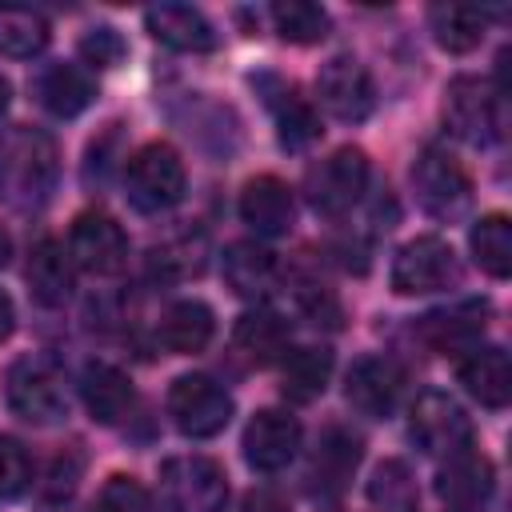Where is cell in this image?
Wrapping results in <instances>:
<instances>
[{
    "label": "cell",
    "mask_w": 512,
    "mask_h": 512,
    "mask_svg": "<svg viewBox=\"0 0 512 512\" xmlns=\"http://www.w3.org/2000/svg\"><path fill=\"white\" fill-rule=\"evenodd\" d=\"M296 304H300V312H304L312 324L340 328V304H336V296H332L328 288H320V284H300V288H296Z\"/></svg>",
    "instance_id": "8d00e7d4"
},
{
    "label": "cell",
    "mask_w": 512,
    "mask_h": 512,
    "mask_svg": "<svg viewBox=\"0 0 512 512\" xmlns=\"http://www.w3.org/2000/svg\"><path fill=\"white\" fill-rule=\"evenodd\" d=\"M72 280H76V264L68 256V248L60 240H40L28 256V288L40 304L56 308L72 296Z\"/></svg>",
    "instance_id": "603a6c76"
},
{
    "label": "cell",
    "mask_w": 512,
    "mask_h": 512,
    "mask_svg": "<svg viewBox=\"0 0 512 512\" xmlns=\"http://www.w3.org/2000/svg\"><path fill=\"white\" fill-rule=\"evenodd\" d=\"M316 96L328 116L344 124H360L376 108V84L372 72L356 56H332L316 76Z\"/></svg>",
    "instance_id": "8fae6325"
},
{
    "label": "cell",
    "mask_w": 512,
    "mask_h": 512,
    "mask_svg": "<svg viewBox=\"0 0 512 512\" xmlns=\"http://www.w3.org/2000/svg\"><path fill=\"white\" fill-rule=\"evenodd\" d=\"M468 244H472L476 264H480L488 276L504 280V276L512 272V224H508L504 212L480 216V220L472 224V232H468Z\"/></svg>",
    "instance_id": "f1b7e54d"
},
{
    "label": "cell",
    "mask_w": 512,
    "mask_h": 512,
    "mask_svg": "<svg viewBox=\"0 0 512 512\" xmlns=\"http://www.w3.org/2000/svg\"><path fill=\"white\" fill-rule=\"evenodd\" d=\"M400 392H404V372L388 356H364V360H356L352 372H348V384H344L348 404L356 412H364V416H388L396 408Z\"/></svg>",
    "instance_id": "9a60e30c"
},
{
    "label": "cell",
    "mask_w": 512,
    "mask_h": 512,
    "mask_svg": "<svg viewBox=\"0 0 512 512\" xmlns=\"http://www.w3.org/2000/svg\"><path fill=\"white\" fill-rule=\"evenodd\" d=\"M332 376V352L328 348H296L284 352V396L296 404L316 400L328 388Z\"/></svg>",
    "instance_id": "f546056e"
},
{
    "label": "cell",
    "mask_w": 512,
    "mask_h": 512,
    "mask_svg": "<svg viewBox=\"0 0 512 512\" xmlns=\"http://www.w3.org/2000/svg\"><path fill=\"white\" fill-rule=\"evenodd\" d=\"M460 276L456 252L448 240L440 236H416L408 240L396 260H392V288L400 296H424V292H440Z\"/></svg>",
    "instance_id": "30bf717a"
},
{
    "label": "cell",
    "mask_w": 512,
    "mask_h": 512,
    "mask_svg": "<svg viewBox=\"0 0 512 512\" xmlns=\"http://www.w3.org/2000/svg\"><path fill=\"white\" fill-rule=\"evenodd\" d=\"M124 40H120V32L116 28H92L84 40H80V56H84V64H92V68H116L120 60H124Z\"/></svg>",
    "instance_id": "d590c367"
},
{
    "label": "cell",
    "mask_w": 512,
    "mask_h": 512,
    "mask_svg": "<svg viewBox=\"0 0 512 512\" xmlns=\"http://www.w3.org/2000/svg\"><path fill=\"white\" fill-rule=\"evenodd\" d=\"M288 320L276 316L272 308H252L236 320L232 328V344L252 360V364H272L288 352Z\"/></svg>",
    "instance_id": "4316f807"
},
{
    "label": "cell",
    "mask_w": 512,
    "mask_h": 512,
    "mask_svg": "<svg viewBox=\"0 0 512 512\" xmlns=\"http://www.w3.org/2000/svg\"><path fill=\"white\" fill-rule=\"evenodd\" d=\"M408 432L428 456H444L448 460V456L472 448V420L464 416V408L448 392H424L412 404Z\"/></svg>",
    "instance_id": "9c48e42d"
},
{
    "label": "cell",
    "mask_w": 512,
    "mask_h": 512,
    "mask_svg": "<svg viewBox=\"0 0 512 512\" xmlns=\"http://www.w3.org/2000/svg\"><path fill=\"white\" fill-rule=\"evenodd\" d=\"M80 396L96 424H116L132 408V380L112 364H88L80 376Z\"/></svg>",
    "instance_id": "cb8c5ba5"
},
{
    "label": "cell",
    "mask_w": 512,
    "mask_h": 512,
    "mask_svg": "<svg viewBox=\"0 0 512 512\" xmlns=\"http://www.w3.org/2000/svg\"><path fill=\"white\" fill-rule=\"evenodd\" d=\"M276 276H280L276 252H268L256 240L228 244V252H224V280L232 284V292H240V296H264V292H272Z\"/></svg>",
    "instance_id": "d4e9b609"
},
{
    "label": "cell",
    "mask_w": 512,
    "mask_h": 512,
    "mask_svg": "<svg viewBox=\"0 0 512 512\" xmlns=\"http://www.w3.org/2000/svg\"><path fill=\"white\" fill-rule=\"evenodd\" d=\"M0 264H8V240L0 236Z\"/></svg>",
    "instance_id": "60d3db41"
},
{
    "label": "cell",
    "mask_w": 512,
    "mask_h": 512,
    "mask_svg": "<svg viewBox=\"0 0 512 512\" xmlns=\"http://www.w3.org/2000/svg\"><path fill=\"white\" fill-rule=\"evenodd\" d=\"M272 24L288 44H316L328 36V12L312 0H280L272 4Z\"/></svg>",
    "instance_id": "1f68e13d"
},
{
    "label": "cell",
    "mask_w": 512,
    "mask_h": 512,
    "mask_svg": "<svg viewBox=\"0 0 512 512\" xmlns=\"http://www.w3.org/2000/svg\"><path fill=\"white\" fill-rule=\"evenodd\" d=\"M460 384L484 404V408H504L512 400V364L508 352L496 344H476L460 356Z\"/></svg>",
    "instance_id": "ac0fdd59"
},
{
    "label": "cell",
    "mask_w": 512,
    "mask_h": 512,
    "mask_svg": "<svg viewBox=\"0 0 512 512\" xmlns=\"http://www.w3.org/2000/svg\"><path fill=\"white\" fill-rule=\"evenodd\" d=\"M68 256L92 276H112L128 264V236L108 212H80L68 232Z\"/></svg>",
    "instance_id": "7c38bea8"
},
{
    "label": "cell",
    "mask_w": 512,
    "mask_h": 512,
    "mask_svg": "<svg viewBox=\"0 0 512 512\" xmlns=\"http://www.w3.org/2000/svg\"><path fill=\"white\" fill-rule=\"evenodd\" d=\"M160 492L172 512H224L228 476L208 456H172L160 468Z\"/></svg>",
    "instance_id": "5b68a950"
},
{
    "label": "cell",
    "mask_w": 512,
    "mask_h": 512,
    "mask_svg": "<svg viewBox=\"0 0 512 512\" xmlns=\"http://www.w3.org/2000/svg\"><path fill=\"white\" fill-rule=\"evenodd\" d=\"M240 512H288V504H284V500H280L276 492L260 488V492H248V496H244Z\"/></svg>",
    "instance_id": "74e56055"
},
{
    "label": "cell",
    "mask_w": 512,
    "mask_h": 512,
    "mask_svg": "<svg viewBox=\"0 0 512 512\" xmlns=\"http://www.w3.org/2000/svg\"><path fill=\"white\" fill-rule=\"evenodd\" d=\"M28 484H32V460H28V452L20 448V440L0 436V500L20 496Z\"/></svg>",
    "instance_id": "e575fe53"
},
{
    "label": "cell",
    "mask_w": 512,
    "mask_h": 512,
    "mask_svg": "<svg viewBox=\"0 0 512 512\" xmlns=\"http://www.w3.org/2000/svg\"><path fill=\"white\" fill-rule=\"evenodd\" d=\"M160 344L168 348V352H180V356H192V352H200L208 340H212V332H216V316H212V308L204 304V300H176L164 316H160Z\"/></svg>",
    "instance_id": "484cf974"
},
{
    "label": "cell",
    "mask_w": 512,
    "mask_h": 512,
    "mask_svg": "<svg viewBox=\"0 0 512 512\" xmlns=\"http://www.w3.org/2000/svg\"><path fill=\"white\" fill-rule=\"evenodd\" d=\"M356 464H360V440H356L348 428H328V432L320 436L316 452H312L308 480H312V488H316V492L336 496V492L352 480Z\"/></svg>",
    "instance_id": "ffe728a7"
},
{
    "label": "cell",
    "mask_w": 512,
    "mask_h": 512,
    "mask_svg": "<svg viewBox=\"0 0 512 512\" xmlns=\"http://www.w3.org/2000/svg\"><path fill=\"white\" fill-rule=\"evenodd\" d=\"M12 328H16V308H12L8 292H0V344L12 336Z\"/></svg>",
    "instance_id": "f35d334b"
},
{
    "label": "cell",
    "mask_w": 512,
    "mask_h": 512,
    "mask_svg": "<svg viewBox=\"0 0 512 512\" xmlns=\"http://www.w3.org/2000/svg\"><path fill=\"white\" fill-rule=\"evenodd\" d=\"M428 28H432V40L444 52L464 56L484 36V12L472 8V4H432L428 8Z\"/></svg>",
    "instance_id": "83f0119b"
},
{
    "label": "cell",
    "mask_w": 512,
    "mask_h": 512,
    "mask_svg": "<svg viewBox=\"0 0 512 512\" xmlns=\"http://www.w3.org/2000/svg\"><path fill=\"white\" fill-rule=\"evenodd\" d=\"M500 88H492L480 76H456L444 92V120L448 128L468 144H492L500 136Z\"/></svg>",
    "instance_id": "52a82bcc"
},
{
    "label": "cell",
    "mask_w": 512,
    "mask_h": 512,
    "mask_svg": "<svg viewBox=\"0 0 512 512\" xmlns=\"http://www.w3.org/2000/svg\"><path fill=\"white\" fill-rule=\"evenodd\" d=\"M144 24L160 44H168L176 52H212L216 48L212 20L192 4H156L144 12Z\"/></svg>",
    "instance_id": "e0dca14e"
},
{
    "label": "cell",
    "mask_w": 512,
    "mask_h": 512,
    "mask_svg": "<svg viewBox=\"0 0 512 512\" xmlns=\"http://www.w3.org/2000/svg\"><path fill=\"white\" fill-rule=\"evenodd\" d=\"M4 400L8 408L28 424H56L68 416L64 376L48 356H24L4 376Z\"/></svg>",
    "instance_id": "3957f363"
},
{
    "label": "cell",
    "mask_w": 512,
    "mask_h": 512,
    "mask_svg": "<svg viewBox=\"0 0 512 512\" xmlns=\"http://www.w3.org/2000/svg\"><path fill=\"white\" fill-rule=\"evenodd\" d=\"M232 396L224 384H216L212 376L204 372H188V376H176L172 388H168V412L176 420V428L192 440H208L216 432L228 428L232 420Z\"/></svg>",
    "instance_id": "277c9868"
},
{
    "label": "cell",
    "mask_w": 512,
    "mask_h": 512,
    "mask_svg": "<svg viewBox=\"0 0 512 512\" xmlns=\"http://www.w3.org/2000/svg\"><path fill=\"white\" fill-rule=\"evenodd\" d=\"M300 440H304V432H300L296 416H288L280 408H264L244 428V460L256 472H280L296 460Z\"/></svg>",
    "instance_id": "4fadbf2b"
},
{
    "label": "cell",
    "mask_w": 512,
    "mask_h": 512,
    "mask_svg": "<svg viewBox=\"0 0 512 512\" xmlns=\"http://www.w3.org/2000/svg\"><path fill=\"white\" fill-rule=\"evenodd\" d=\"M92 512H156V504H152L148 488L136 484L132 476H112V480L100 488Z\"/></svg>",
    "instance_id": "836d02e7"
},
{
    "label": "cell",
    "mask_w": 512,
    "mask_h": 512,
    "mask_svg": "<svg viewBox=\"0 0 512 512\" xmlns=\"http://www.w3.org/2000/svg\"><path fill=\"white\" fill-rule=\"evenodd\" d=\"M188 176L184 160L172 144H144L128 164H124V192L136 212H168L172 204L184 200Z\"/></svg>",
    "instance_id": "7a4b0ae2"
},
{
    "label": "cell",
    "mask_w": 512,
    "mask_h": 512,
    "mask_svg": "<svg viewBox=\"0 0 512 512\" xmlns=\"http://www.w3.org/2000/svg\"><path fill=\"white\" fill-rule=\"evenodd\" d=\"M412 184H416V200L428 216L452 220L468 208L472 200V180L468 172L456 164V156H448L444 148H424L412 164Z\"/></svg>",
    "instance_id": "ba28073f"
},
{
    "label": "cell",
    "mask_w": 512,
    "mask_h": 512,
    "mask_svg": "<svg viewBox=\"0 0 512 512\" xmlns=\"http://www.w3.org/2000/svg\"><path fill=\"white\" fill-rule=\"evenodd\" d=\"M296 200L280 176H252L240 192V220L256 236H284L292 228Z\"/></svg>",
    "instance_id": "2e32d148"
},
{
    "label": "cell",
    "mask_w": 512,
    "mask_h": 512,
    "mask_svg": "<svg viewBox=\"0 0 512 512\" xmlns=\"http://www.w3.org/2000/svg\"><path fill=\"white\" fill-rule=\"evenodd\" d=\"M92 96H96V80H92L80 64H52V68H44L40 80H36V100H40L52 116H60V120L80 116V112L92 104Z\"/></svg>",
    "instance_id": "44dd1931"
},
{
    "label": "cell",
    "mask_w": 512,
    "mask_h": 512,
    "mask_svg": "<svg viewBox=\"0 0 512 512\" xmlns=\"http://www.w3.org/2000/svg\"><path fill=\"white\" fill-rule=\"evenodd\" d=\"M264 84V100H268V108H272V116H276V128H280V144L284 148H304V144H312L316 136H320V116H316V108L292 88V84H280V80H272V76H264L260 80Z\"/></svg>",
    "instance_id": "7402d4cb"
},
{
    "label": "cell",
    "mask_w": 512,
    "mask_h": 512,
    "mask_svg": "<svg viewBox=\"0 0 512 512\" xmlns=\"http://www.w3.org/2000/svg\"><path fill=\"white\" fill-rule=\"evenodd\" d=\"M420 340L436 352H468L480 344V332H484V304H452V308H440V312H428L420 316L416 324Z\"/></svg>",
    "instance_id": "d6986e66"
},
{
    "label": "cell",
    "mask_w": 512,
    "mask_h": 512,
    "mask_svg": "<svg viewBox=\"0 0 512 512\" xmlns=\"http://www.w3.org/2000/svg\"><path fill=\"white\" fill-rule=\"evenodd\" d=\"M56 144L48 132L16 124L0 136V196L12 208H40L56 188Z\"/></svg>",
    "instance_id": "6da1fadb"
},
{
    "label": "cell",
    "mask_w": 512,
    "mask_h": 512,
    "mask_svg": "<svg viewBox=\"0 0 512 512\" xmlns=\"http://www.w3.org/2000/svg\"><path fill=\"white\" fill-rule=\"evenodd\" d=\"M368 500L380 512H416V480L404 460H384L368 480Z\"/></svg>",
    "instance_id": "d6a6232c"
},
{
    "label": "cell",
    "mask_w": 512,
    "mask_h": 512,
    "mask_svg": "<svg viewBox=\"0 0 512 512\" xmlns=\"http://www.w3.org/2000/svg\"><path fill=\"white\" fill-rule=\"evenodd\" d=\"M368 188V156L360 148H336L304 176V196L320 216H344Z\"/></svg>",
    "instance_id": "8992f818"
},
{
    "label": "cell",
    "mask_w": 512,
    "mask_h": 512,
    "mask_svg": "<svg viewBox=\"0 0 512 512\" xmlns=\"http://www.w3.org/2000/svg\"><path fill=\"white\" fill-rule=\"evenodd\" d=\"M44 44H48V20L36 8L0 4V56L28 60L44 52Z\"/></svg>",
    "instance_id": "4dcf8cb0"
},
{
    "label": "cell",
    "mask_w": 512,
    "mask_h": 512,
    "mask_svg": "<svg viewBox=\"0 0 512 512\" xmlns=\"http://www.w3.org/2000/svg\"><path fill=\"white\" fill-rule=\"evenodd\" d=\"M8 100H12V84H8L4 76H0V116L8 112Z\"/></svg>",
    "instance_id": "ab89813d"
},
{
    "label": "cell",
    "mask_w": 512,
    "mask_h": 512,
    "mask_svg": "<svg viewBox=\"0 0 512 512\" xmlns=\"http://www.w3.org/2000/svg\"><path fill=\"white\" fill-rule=\"evenodd\" d=\"M492 492H496V472L472 448L448 456L436 472V496L448 512H484Z\"/></svg>",
    "instance_id": "5bb4252c"
}]
</instances>
